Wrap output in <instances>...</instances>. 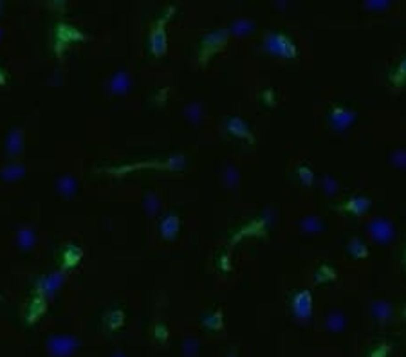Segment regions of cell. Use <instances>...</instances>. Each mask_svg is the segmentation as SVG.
Wrapping results in <instances>:
<instances>
[{"label":"cell","instance_id":"1","mask_svg":"<svg viewBox=\"0 0 406 357\" xmlns=\"http://www.w3.org/2000/svg\"><path fill=\"white\" fill-rule=\"evenodd\" d=\"M265 47H267L269 52L273 54H278V56L284 58H294L296 56V49L292 45V42L284 35H278V33H271L265 38Z\"/></svg>","mask_w":406,"mask_h":357},{"label":"cell","instance_id":"5","mask_svg":"<svg viewBox=\"0 0 406 357\" xmlns=\"http://www.w3.org/2000/svg\"><path fill=\"white\" fill-rule=\"evenodd\" d=\"M229 130H231L233 134H237V135H240V137H247L249 141H251V134H249L247 127L240 121V119H231V121H229Z\"/></svg>","mask_w":406,"mask_h":357},{"label":"cell","instance_id":"2","mask_svg":"<svg viewBox=\"0 0 406 357\" xmlns=\"http://www.w3.org/2000/svg\"><path fill=\"white\" fill-rule=\"evenodd\" d=\"M226 38H228V33L226 31H217V33H210V35L204 38V49H215V47H218V45H222L224 42H226Z\"/></svg>","mask_w":406,"mask_h":357},{"label":"cell","instance_id":"6","mask_svg":"<svg viewBox=\"0 0 406 357\" xmlns=\"http://www.w3.org/2000/svg\"><path fill=\"white\" fill-rule=\"evenodd\" d=\"M177 227H179L177 217H168L166 222L163 224V233H165V236H173L175 231H177Z\"/></svg>","mask_w":406,"mask_h":357},{"label":"cell","instance_id":"4","mask_svg":"<svg viewBox=\"0 0 406 357\" xmlns=\"http://www.w3.org/2000/svg\"><path fill=\"white\" fill-rule=\"evenodd\" d=\"M372 235L376 236V238H379V240H388L390 236H392V227L386 222H376Z\"/></svg>","mask_w":406,"mask_h":357},{"label":"cell","instance_id":"7","mask_svg":"<svg viewBox=\"0 0 406 357\" xmlns=\"http://www.w3.org/2000/svg\"><path fill=\"white\" fill-rule=\"evenodd\" d=\"M350 251H352V254H354L356 258L366 256V249H365V245L359 242V240H352V244H350Z\"/></svg>","mask_w":406,"mask_h":357},{"label":"cell","instance_id":"3","mask_svg":"<svg viewBox=\"0 0 406 357\" xmlns=\"http://www.w3.org/2000/svg\"><path fill=\"white\" fill-rule=\"evenodd\" d=\"M368 206H370V202L366 201V199H363V197H356V199H352V201L347 204V209L356 215H361L368 209Z\"/></svg>","mask_w":406,"mask_h":357}]
</instances>
